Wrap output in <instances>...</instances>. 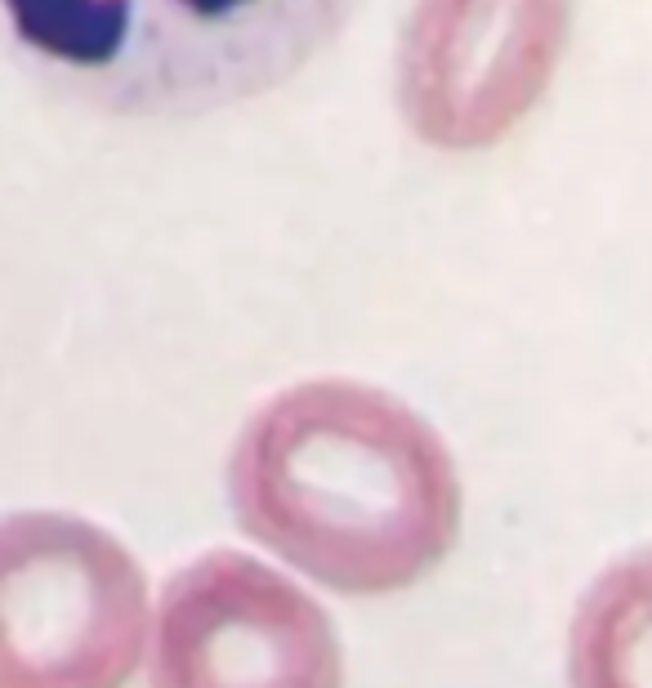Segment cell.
<instances>
[{
    "instance_id": "6da1fadb",
    "label": "cell",
    "mask_w": 652,
    "mask_h": 688,
    "mask_svg": "<svg viewBox=\"0 0 652 688\" xmlns=\"http://www.w3.org/2000/svg\"><path fill=\"white\" fill-rule=\"evenodd\" d=\"M224 496L264 559L340 599L416 590L452 559L465 523L438 425L353 376H309L260 398L228 447Z\"/></svg>"
},
{
    "instance_id": "7a4b0ae2",
    "label": "cell",
    "mask_w": 652,
    "mask_h": 688,
    "mask_svg": "<svg viewBox=\"0 0 652 688\" xmlns=\"http://www.w3.org/2000/svg\"><path fill=\"white\" fill-rule=\"evenodd\" d=\"M362 0H0L18 63L108 117H201L286 85Z\"/></svg>"
},
{
    "instance_id": "3957f363",
    "label": "cell",
    "mask_w": 652,
    "mask_h": 688,
    "mask_svg": "<svg viewBox=\"0 0 652 688\" xmlns=\"http://www.w3.org/2000/svg\"><path fill=\"white\" fill-rule=\"evenodd\" d=\"M152 581L108 523L0 514V688H126L148 662Z\"/></svg>"
},
{
    "instance_id": "277c9868",
    "label": "cell",
    "mask_w": 652,
    "mask_h": 688,
    "mask_svg": "<svg viewBox=\"0 0 652 688\" xmlns=\"http://www.w3.org/2000/svg\"><path fill=\"white\" fill-rule=\"evenodd\" d=\"M148 688H344L349 657L309 581L242 546H210L152 595Z\"/></svg>"
},
{
    "instance_id": "5b68a950",
    "label": "cell",
    "mask_w": 652,
    "mask_h": 688,
    "mask_svg": "<svg viewBox=\"0 0 652 688\" xmlns=\"http://www.w3.org/2000/svg\"><path fill=\"white\" fill-rule=\"evenodd\" d=\"M577 0H411L393 90L407 130L438 152H487L545 103Z\"/></svg>"
}]
</instances>
